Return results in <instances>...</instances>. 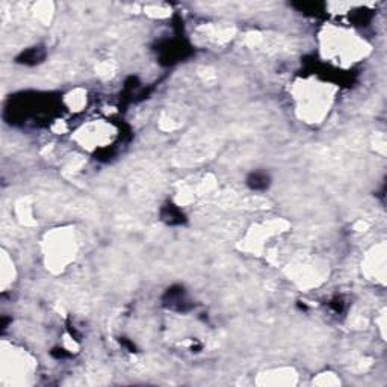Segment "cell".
I'll return each instance as SVG.
<instances>
[{"label": "cell", "mask_w": 387, "mask_h": 387, "mask_svg": "<svg viewBox=\"0 0 387 387\" xmlns=\"http://www.w3.org/2000/svg\"><path fill=\"white\" fill-rule=\"evenodd\" d=\"M162 216H164V219L167 222H170V224H180V222L185 221V219H183V213L179 209H176L174 206H171V205H168L164 209V213H162Z\"/></svg>", "instance_id": "cell-3"}, {"label": "cell", "mask_w": 387, "mask_h": 387, "mask_svg": "<svg viewBox=\"0 0 387 387\" xmlns=\"http://www.w3.org/2000/svg\"><path fill=\"white\" fill-rule=\"evenodd\" d=\"M44 59V50L39 49V47H33V49H29L26 52H23L17 58V62L20 64H26V65H35L38 62H41Z\"/></svg>", "instance_id": "cell-1"}, {"label": "cell", "mask_w": 387, "mask_h": 387, "mask_svg": "<svg viewBox=\"0 0 387 387\" xmlns=\"http://www.w3.org/2000/svg\"><path fill=\"white\" fill-rule=\"evenodd\" d=\"M248 185L253 189H267L269 185V177L265 173H253L248 177Z\"/></svg>", "instance_id": "cell-2"}]
</instances>
